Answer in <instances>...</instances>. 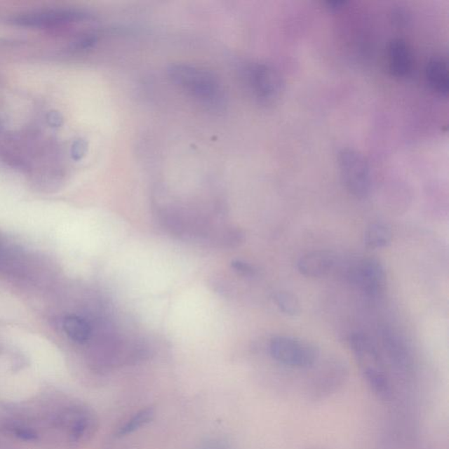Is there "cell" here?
<instances>
[{"label":"cell","mask_w":449,"mask_h":449,"mask_svg":"<svg viewBox=\"0 0 449 449\" xmlns=\"http://www.w3.org/2000/svg\"><path fill=\"white\" fill-rule=\"evenodd\" d=\"M168 72L175 86L207 110L220 112L226 108V90L219 77L210 70L179 63L170 66Z\"/></svg>","instance_id":"6da1fadb"},{"label":"cell","mask_w":449,"mask_h":449,"mask_svg":"<svg viewBox=\"0 0 449 449\" xmlns=\"http://www.w3.org/2000/svg\"><path fill=\"white\" fill-rule=\"evenodd\" d=\"M242 77L249 93L260 105L269 107L275 104L282 95V76L268 63H248L242 69Z\"/></svg>","instance_id":"7a4b0ae2"},{"label":"cell","mask_w":449,"mask_h":449,"mask_svg":"<svg viewBox=\"0 0 449 449\" xmlns=\"http://www.w3.org/2000/svg\"><path fill=\"white\" fill-rule=\"evenodd\" d=\"M340 178L347 192L354 198L363 199L370 195V165L363 154L349 147L340 149L337 157Z\"/></svg>","instance_id":"3957f363"},{"label":"cell","mask_w":449,"mask_h":449,"mask_svg":"<svg viewBox=\"0 0 449 449\" xmlns=\"http://www.w3.org/2000/svg\"><path fill=\"white\" fill-rule=\"evenodd\" d=\"M86 11L77 8H49L29 11L11 18L10 22L25 27L48 28L68 26L93 20Z\"/></svg>","instance_id":"277c9868"},{"label":"cell","mask_w":449,"mask_h":449,"mask_svg":"<svg viewBox=\"0 0 449 449\" xmlns=\"http://www.w3.org/2000/svg\"><path fill=\"white\" fill-rule=\"evenodd\" d=\"M269 352L279 363L296 368L311 366L318 357V351L312 344L289 336L273 338Z\"/></svg>","instance_id":"5b68a950"},{"label":"cell","mask_w":449,"mask_h":449,"mask_svg":"<svg viewBox=\"0 0 449 449\" xmlns=\"http://www.w3.org/2000/svg\"><path fill=\"white\" fill-rule=\"evenodd\" d=\"M347 279L368 297H378L386 286V273L380 261L373 257L358 260L347 270Z\"/></svg>","instance_id":"8992f818"},{"label":"cell","mask_w":449,"mask_h":449,"mask_svg":"<svg viewBox=\"0 0 449 449\" xmlns=\"http://www.w3.org/2000/svg\"><path fill=\"white\" fill-rule=\"evenodd\" d=\"M335 255L332 252L318 250L307 253L298 260V272L307 277H322L328 275L335 267Z\"/></svg>","instance_id":"52a82bcc"},{"label":"cell","mask_w":449,"mask_h":449,"mask_svg":"<svg viewBox=\"0 0 449 449\" xmlns=\"http://www.w3.org/2000/svg\"><path fill=\"white\" fill-rule=\"evenodd\" d=\"M388 67L392 76L402 79L413 69V55L408 44L401 39H395L389 44Z\"/></svg>","instance_id":"ba28073f"},{"label":"cell","mask_w":449,"mask_h":449,"mask_svg":"<svg viewBox=\"0 0 449 449\" xmlns=\"http://www.w3.org/2000/svg\"><path fill=\"white\" fill-rule=\"evenodd\" d=\"M349 344L363 370L370 368H380L377 350L366 335L361 333H352L349 337Z\"/></svg>","instance_id":"9c48e42d"},{"label":"cell","mask_w":449,"mask_h":449,"mask_svg":"<svg viewBox=\"0 0 449 449\" xmlns=\"http://www.w3.org/2000/svg\"><path fill=\"white\" fill-rule=\"evenodd\" d=\"M428 86L441 96L447 97L449 91L448 62L443 58H431L426 67Z\"/></svg>","instance_id":"30bf717a"},{"label":"cell","mask_w":449,"mask_h":449,"mask_svg":"<svg viewBox=\"0 0 449 449\" xmlns=\"http://www.w3.org/2000/svg\"><path fill=\"white\" fill-rule=\"evenodd\" d=\"M392 241V232L387 224L375 222L370 224L364 233V244L370 249L387 248Z\"/></svg>","instance_id":"8fae6325"},{"label":"cell","mask_w":449,"mask_h":449,"mask_svg":"<svg viewBox=\"0 0 449 449\" xmlns=\"http://www.w3.org/2000/svg\"><path fill=\"white\" fill-rule=\"evenodd\" d=\"M63 328L74 342L83 343L90 338L91 326L86 319L79 316H67L63 321Z\"/></svg>","instance_id":"7c38bea8"},{"label":"cell","mask_w":449,"mask_h":449,"mask_svg":"<svg viewBox=\"0 0 449 449\" xmlns=\"http://www.w3.org/2000/svg\"><path fill=\"white\" fill-rule=\"evenodd\" d=\"M384 342L386 349L389 351L393 359L399 363H406L408 352L401 338L391 330H385L384 332Z\"/></svg>","instance_id":"4fadbf2b"},{"label":"cell","mask_w":449,"mask_h":449,"mask_svg":"<svg viewBox=\"0 0 449 449\" xmlns=\"http://www.w3.org/2000/svg\"><path fill=\"white\" fill-rule=\"evenodd\" d=\"M363 372L368 384L375 394L384 398H388L391 396V387L380 368H366Z\"/></svg>","instance_id":"5bb4252c"},{"label":"cell","mask_w":449,"mask_h":449,"mask_svg":"<svg viewBox=\"0 0 449 449\" xmlns=\"http://www.w3.org/2000/svg\"><path fill=\"white\" fill-rule=\"evenodd\" d=\"M274 300L283 314L290 317H297L301 314L300 300L289 291H280L274 296Z\"/></svg>","instance_id":"9a60e30c"},{"label":"cell","mask_w":449,"mask_h":449,"mask_svg":"<svg viewBox=\"0 0 449 449\" xmlns=\"http://www.w3.org/2000/svg\"><path fill=\"white\" fill-rule=\"evenodd\" d=\"M153 416L154 412L151 408L140 410V412L137 413L135 416H133L128 422H126L119 428L118 434L121 435V436H124V435L133 433V431L143 427L144 424L149 423Z\"/></svg>","instance_id":"2e32d148"},{"label":"cell","mask_w":449,"mask_h":449,"mask_svg":"<svg viewBox=\"0 0 449 449\" xmlns=\"http://www.w3.org/2000/svg\"><path fill=\"white\" fill-rule=\"evenodd\" d=\"M232 267H233L235 272L241 274V276H254L255 275V269L254 267L248 264V262L242 261H234L232 262Z\"/></svg>","instance_id":"e0dca14e"},{"label":"cell","mask_w":449,"mask_h":449,"mask_svg":"<svg viewBox=\"0 0 449 449\" xmlns=\"http://www.w3.org/2000/svg\"><path fill=\"white\" fill-rule=\"evenodd\" d=\"M87 143L83 140H77L72 147V156L74 160L79 161L86 156Z\"/></svg>","instance_id":"ac0fdd59"},{"label":"cell","mask_w":449,"mask_h":449,"mask_svg":"<svg viewBox=\"0 0 449 449\" xmlns=\"http://www.w3.org/2000/svg\"><path fill=\"white\" fill-rule=\"evenodd\" d=\"M14 434L18 438L24 441L36 440L37 434L33 430L27 429V428L19 427L14 430Z\"/></svg>","instance_id":"d6986e66"},{"label":"cell","mask_w":449,"mask_h":449,"mask_svg":"<svg viewBox=\"0 0 449 449\" xmlns=\"http://www.w3.org/2000/svg\"><path fill=\"white\" fill-rule=\"evenodd\" d=\"M48 124L52 126L53 128H56V126H61L63 121L62 115L59 112H52L48 116Z\"/></svg>","instance_id":"ffe728a7"},{"label":"cell","mask_w":449,"mask_h":449,"mask_svg":"<svg viewBox=\"0 0 449 449\" xmlns=\"http://www.w3.org/2000/svg\"><path fill=\"white\" fill-rule=\"evenodd\" d=\"M328 6L330 9L338 11L342 8V6L345 5V2L343 1H331L328 2Z\"/></svg>","instance_id":"44dd1931"}]
</instances>
